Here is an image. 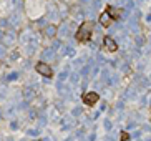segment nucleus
I'll use <instances>...</instances> for the list:
<instances>
[{
  "mask_svg": "<svg viewBox=\"0 0 151 141\" xmlns=\"http://www.w3.org/2000/svg\"><path fill=\"white\" fill-rule=\"evenodd\" d=\"M103 45H105V48L110 50V52H115V50L118 48V47H116V43H115V40L110 38V37H105V40H103Z\"/></svg>",
  "mask_w": 151,
  "mask_h": 141,
  "instance_id": "nucleus-4",
  "label": "nucleus"
},
{
  "mask_svg": "<svg viewBox=\"0 0 151 141\" xmlns=\"http://www.w3.org/2000/svg\"><path fill=\"white\" fill-rule=\"evenodd\" d=\"M35 70H37V73H40V75L47 76V78H50V76H53V71H52V68H50V66L47 65V63H43V62L37 63Z\"/></svg>",
  "mask_w": 151,
  "mask_h": 141,
  "instance_id": "nucleus-2",
  "label": "nucleus"
},
{
  "mask_svg": "<svg viewBox=\"0 0 151 141\" xmlns=\"http://www.w3.org/2000/svg\"><path fill=\"white\" fill-rule=\"evenodd\" d=\"M121 141H126V140H128V133H121Z\"/></svg>",
  "mask_w": 151,
  "mask_h": 141,
  "instance_id": "nucleus-7",
  "label": "nucleus"
},
{
  "mask_svg": "<svg viewBox=\"0 0 151 141\" xmlns=\"http://www.w3.org/2000/svg\"><path fill=\"white\" fill-rule=\"evenodd\" d=\"M83 101L86 103V105H90V106H91V105H95V103L98 101V95H96L95 91H90V93H86V95L83 96Z\"/></svg>",
  "mask_w": 151,
  "mask_h": 141,
  "instance_id": "nucleus-3",
  "label": "nucleus"
},
{
  "mask_svg": "<svg viewBox=\"0 0 151 141\" xmlns=\"http://www.w3.org/2000/svg\"><path fill=\"white\" fill-rule=\"evenodd\" d=\"M106 13L111 17V20H118V18L121 17V10L115 9V7H108V9H106Z\"/></svg>",
  "mask_w": 151,
  "mask_h": 141,
  "instance_id": "nucleus-5",
  "label": "nucleus"
},
{
  "mask_svg": "<svg viewBox=\"0 0 151 141\" xmlns=\"http://www.w3.org/2000/svg\"><path fill=\"white\" fill-rule=\"evenodd\" d=\"M91 33H93V23L83 22V25H81L80 28H78V32H76V40H80V42H88Z\"/></svg>",
  "mask_w": 151,
  "mask_h": 141,
  "instance_id": "nucleus-1",
  "label": "nucleus"
},
{
  "mask_svg": "<svg viewBox=\"0 0 151 141\" xmlns=\"http://www.w3.org/2000/svg\"><path fill=\"white\" fill-rule=\"evenodd\" d=\"M100 23H101L103 27H108V25L111 23V17L108 15L106 12H103L101 15H100Z\"/></svg>",
  "mask_w": 151,
  "mask_h": 141,
  "instance_id": "nucleus-6",
  "label": "nucleus"
}]
</instances>
